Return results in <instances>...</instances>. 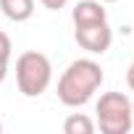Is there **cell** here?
Wrapping results in <instances>:
<instances>
[{"instance_id":"obj_2","label":"cell","mask_w":134,"mask_h":134,"mask_svg":"<svg viewBox=\"0 0 134 134\" xmlns=\"http://www.w3.org/2000/svg\"><path fill=\"white\" fill-rule=\"evenodd\" d=\"M53 82V63L40 50H26L16 58V84L24 97H40Z\"/></svg>"},{"instance_id":"obj_4","label":"cell","mask_w":134,"mask_h":134,"mask_svg":"<svg viewBox=\"0 0 134 134\" xmlns=\"http://www.w3.org/2000/svg\"><path fill=\"white\" fill-rule=\"evenodd\" d=\"M74 40L79 42V47H84L92 55H103L108 53L110 42H113V32L108 26V21H95V24H79L74 32Z\"/></svg>"},{"instance_id":"obj_7","label":"cell","mask_w":134,"mask_h":134,"mask_svg":"<svg viewBox=\"0 0 134 134\" xmlns=\"http://www.w3.org/2000/svg\"><path fill=\"white\" fill-rule=\"evenodd\" d=\"M63 131L66 134H92L95 131V121L84 113H71L63 121Z\"/></svg>"},{"instance_id":"obj_10","label":"cell","mask_w":134,"mask_h":134,"mask_svg":"<svg viewBox=\"0 0 134 134\" xmlns=\"http://www.w3.org/2000/svg\"><path fill=\"white\" fill-rule=\"evenodd\" d=\"M126 84H129V90L134 92V63H131L129 69H126Z\"/></svg>"},{"instance_id":"obj_8","label":"cell","mask_w":134,"mask_h":134,"mask_svg":"<svg viewBox=\"0 0 134 134\" xmlns=\"http://www.w3.org/2000/svg\"><path fill=\"white\" fill-rule=\"evenodd\" d=\"M11 53H13L11 37H8L5 32H0V66H8V60H11Z\"/></svg>"},{"instance_id":"obj_1","label":"cell","mask_w":134,"mask_h":134,"mask_svg":"<svg viewBox=\"0 0 134 134\" xmlns=\"http://www.w3.org/2000/svg\"><path fill=\"white\" fill-rule=\"evenodd\" d=\"M105 74L100 63L92 58H79L66 66V71L58 79V100L69 108H79L92 100V95L100 90Z\"/></svg>"},{"instance_id":"obj_6","label":"cell","mask_w":134,"mask_h":134,"mask_svg":"<svg viewBox=\"0 0 134 134\" xmlns=\"http://www.w3.org/2000/svg\"><path fill=\"white\" fill-rule=\"evenodd\" d=\"M0 11L8 21H29L34 13V0H0Z\"/></svg>"},{"instance_id":"obj_13","label":"cell","mask_w":134,"mask_h":134,"mask_svg":"<svg viewBox=\"0 0 134 134\" xmlns=\"http://www.w3.org/2000/svg\"><path fill=\"white\" fill-rule=\"evenodd\" d=\"M131 110H134V103H131Z\"/></svg>"},{"instance_id":"obj_12","label":"cell","mask_w":134,"mask_h":134,"mask_svg":"<svg viewBox=\"0 0 134 134\" xmlns=\"http://www.w3.org/2000/svg\"><path fill=\"white\" fill-rule=\"evenodd\" d=\"M0 131H3V124H0Z\"/></svg>"},{"instance_id":"obj_3","label":"cell","mask_w":134,"mask_h":134,"mask_svg":"<svg viewBox=\"0 0 134 134\" xmlns=\"http://www.w3.org/2000/svg\"><path fill=\"white\" fill-rule=\"evenodd\" d=\"M95 113H97V126L103 134H129L131 131L134 110H131V100L124 92L100 95Z\"/></svg>"},{"instance_id":"obj_11","label":"cell","mask_w":134,"mask_h":134,"mask_svg":"<svg viewBox=\"0 0 134 134\" xmlns=\"http://www.w3.org/2000/svg\"><path fill=\"white\" fill-rule=\"evenodd\" d=\"M100 3H116V0H100Z\"/></svg>"},{"instance_id":"obj_5","label":"cell","mask_w":134,"mask_h":134,"mask_svg":"<svg viewBox=\"0 0 134 134\" xmlns=\"http://www.w3.org/2000/svg\"><path fill=\"white\" fill-rule=\"evenodd\" d=\"M74 24H95V21H108V11L103 8L100 0H79L71 11Z\"/></svg>"},{"instance_id":"obj_9","label":"cell","mask_w":134,"mask_h":134,"mask_svg":"<svg viewBox=\"0 0 134 134\" xmlns=\"http://www.w3.org/2000/svg\"><path fill=\"white\" fill-rule=\"evenodd\" d=\"M40 3H42L47 11H60V8H66L69 0H40Z\"/></svg>"}]
</instances>
